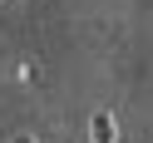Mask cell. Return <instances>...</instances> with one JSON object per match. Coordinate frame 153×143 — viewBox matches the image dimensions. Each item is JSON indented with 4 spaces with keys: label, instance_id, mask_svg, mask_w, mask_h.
Masks as SVG:
<instances>
[{
    "label": "cell",
    "instance_id": "cell-2",
    "mask_svg": "<svg viewBox=\"0 0 153 143\" xmlns=\"http://www.w3.org/2000/svg\"><path fill=\"white\" fill-rule=\"evenodd\" d=\"M10 143H40V138H35V133H15Z\"/></svg>",
    "mask_w": 153,
    "mask_h": 143
},
{
    "label": "cell",
    "instance_id": "cell-1",
    "mask_svg": "<svg viewBox=\"0 0 153 143\" xmlns=\"http://www.w3.org/2000/svg\"><path fill=\"white\" fill-rule=\"evenodd\" d=\"M114 138H119V128H114V113H109V109H99V113L89 119V143H114Z\"/></svg>",
    "mask_w": 153,
    "mask_h": 143
}]
</instances>
